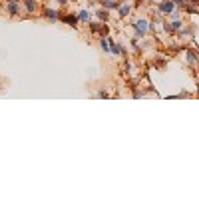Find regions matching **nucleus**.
Returning a JSON list of instances; mask_svg holds the SVG:
<instances>
[{"label": "nucleus", "instance_id": "nucleus-14", "mask_svg": "<svg viewBox=\"0 0 199 199\" xmlns=\"http://www.w3.org/2000/svg\"><path fill=\"white\" fill-rule=\"evenodd\" d=\"M108 30H109V28L105 26V24H101V28H100V36H101V38H105V36H108Z\"/></svg>", "mask_w": 199, "mask_h": 199}, {"label": "nucleus", "instance_id": "nucleus-11", "mask_svg": "<svg viewBox=\"0 0 199 199\" xmlns=\"http://www.w3.org/2000/svg\"><path fill=\"white\" fill-rule=\"evenodd\" d=\"M96 16H98L100 20H104V22H105V20H108V10H105V8H104V10H101V8H98V10H96Z\"/></svg>", "mask_w": 199, "mask_h": 199}, {"label": "nucleus", "instance_id": "nucleus-17", "mask_svg": "<svg viewBox=\"0 0 199 199\" xmlns=\"http://www.w3.org/2000/svg\"><path fill=\"white\" fill-rule=\"evenodd\" d=\"M100 28H101V24H90V30L92 32H100Z\"/></svg>", "mask_w": 199, "mask_h": 199}, {"label": "nucleus", "instance_id": "nucleus-19", "mask_svg": "<svg viewBox=\"0 0 199 199\" xmlns=\"http://www.w3.org/2000/svg\"><path fill=\"white\" fill-rule=\"evenodd\" d=\"M56 2H60V4H66V2H68V0H56Z\"/></svg>", "mask_w": 199, "mask_h": 199}, {"label": "nucleus", "instance_id": "nucleus-7", "mask_svg": "<svg viewBox=\"0 0 199 199\" xmlns=\"http://www.w3.org/2000/svg\"><path fill=\"white\" fill-rule=\"evenodd\" d=\"M193 30H195V26H187V28L181 26L179 28V38H183V40H185L187 36H191V34H193Z\"/></svg>", "mask_w": 199, "mask_h": 199}, {"label": "nucleus", "instance_id": "nucleus-4", "mask_svg": "<svg viewBox=\"0 0 199 199\" xmlns=\"http://www.w3.org/2000/svg\"><path fill=\"white\" fill-rule=\"evenodd\" d=\"M78 16H74V14H68V16H62V22L68 24V26H74V28H78Z\"/></svg>", "mask_w": 199, "mask_h": 199}, {"label": "nucleus", "instance_id": "nucleus-1", "mask_svg": "<svg viewBox=\"0 0 199 199\" xmlns=\"http://www.w3.org/2000/svg\"><path fill=\"white\" fill-rule=\"evenodd\" d=\"M133 30H135V38L145 36L147 30H149V22L147 20H137V22H133Z\"/></svg>", "mask_w": 199, "mask_h": 199}, {"label": "nucleus", "instance_id": "nucleus-10", "mask_svg": "<svg viewBox=\"0 0 199 199\" xmlns=\"http://www.w3.org/2000/svg\"><path fill=\"white\" fill-rule=\"evenodd\" d=\"M187 64H189V66H195V64H197V54L191 52V50L187 52Z\"/></svg>", "mask_w": 199, "mask_h": 199}, {"label": "nucleus", "instance_id": "nucleus-18", "mask_svg": "<svg viewBox=\"0 0 199 199\" xmlns=\"http://www.w3.org/2000/svg\"><path fill=\"white\" fill-rule=\"evenodd\" d=\"M98 98H108V92H105V90H100L98 92Z\"/></svg>", "mask_w": 199, "mask_h": 199}, {"label": "nucleus", "instance_id": "nucleus-9", "mask_svg": "<svg viewBox=\"0 0 199 199\" xmlns=\"http://www.w3.org/2000/svg\"><path fill=\"white\" fill-rule=\"evenodd\" d=\"M101 8H105V10H113V8H117L116 0H104L101 2Z\"/></svg>", "mask_w": 199, "mask_h": 199}, {"label": "nucleus", "instance_id": "nucleus-3", "mask_svg": "<svg viewBox=\"0 0 199 199\" xmlns=\"http://www.w3.org/2000/svg\"><path fill=\"white\" fill-rule=\"evenodd\" d=\"M6 8H8V12H10L12 16H16V14H20V2H16V0H8L6 2Z\"/></svg>", "mask_w": 199, "mask_h": 199}, {"label": "nucleus", "instance_id": "nucleus-13", "mask_svg": "<svg viewBox=\"0 0 199 199\" xmlns=\"http://www.w3.org/2000/svg\"><path fill=\"white\" fill-rule=\"evenodd\" d=\"M100 46H101V50H104V52H109V42H108V38H101V40H100Z\"/></svg>", "mask_w": 199, "mask_h": 199}, {"label": "nucleus", "instance_id": "nucleus-5", "mask_svg": "<svg viewBox=\"0 0 199 199\" xmlns=\"http://www.w3.org/2000/svg\"><path fill=\"white\" fill-rule=\"evenodd\" d=\"M24 8H26L28 14H34V12L38 10V2L36 0H26V2H24Z\"/></svg>", "mask_w": 199, "mask_h": 199}, {"label": "nucleus", "instance_id": "nucleus-15", "mask_svg": "<svg viewBox=\"0 0 199 199\" xmlns=\"http://www.w3.org/2000/svg\"><path fill=\"white\" fill-rule=\"evenodd\" d=\"M171 26H173V30H179V28L183 26V22H179V20H173V22H171Z\"/></svg>", "mask_w": 199, "mask_h": 199}, {"label": "nucleus", "instance_id": "nucleus-12", "mask_svg": "<svg viewBox=\"0 0 199 199\" xmlns=\"http://www.w3.org/2000/svg\"><path fill=\"white\" fill-rule=\"evenodd\" d=\"M78 18H80V22H90V12H88V10H82Z\"/></svg>", "mask_w": 199, "mask_h": 199}, {"label": "nucleus", "instance_id": "nucleus-16", "mask_svg": "<svg viewBox=\"0 0 199 199\" xmlns=\"http://www.w3.org/2000/svg\"><path fill=\"white\" fill-rule=\"evenodd\" d=\"M163 30H165L167 34H171V32H175V30H173V26H171V22H169V24H163Z\"/></svg>", "mask_w": 199, "mask_h": 199}, {"label": "nucleus", "instance_id": "nucleus-8", "mask_svg": "<svg viewBox=\"0 0 199 199\" xmlns=\"http://www.w3.org/2000/svg\"><path fill=\"white\" fill-rule=\"evenodd\" d=\"M117 12H120V18H125V16L132 12V6H129V4H121V6L117 8Z\"/></svg>", "mask_w": 199, "mask_h": 199}, {"label": "nucleus", "instance_id": "nucleus-6", "mask_svg": "<svg viewBox=\"0 0 199 199\" xmlns=\"http://www.w3.org/2000/svg\"><path fill=\"white\" fill-rule=\"evenodd\" d=\"M44 16H46V18H50V20H58V18H60V12L54 10V8H44Z\"/></svg>", "mask_w": 199, "mask_h": 199}, {"label": "nucleus", "instance_id": "nucleus-2", "mask_svg": "<svg viewBox=\"0 0 199 199\" xmlns=\"http://www.w3.org/2000/svg\"><path fill=\"white\" fill-rule=\"evenodd\" d=\"M173 10H175V2L173 0H163L159 4V12H163V14H173Z\"/></svg>", "mask_w": 199, "mask_h": 199}]
</instances>
